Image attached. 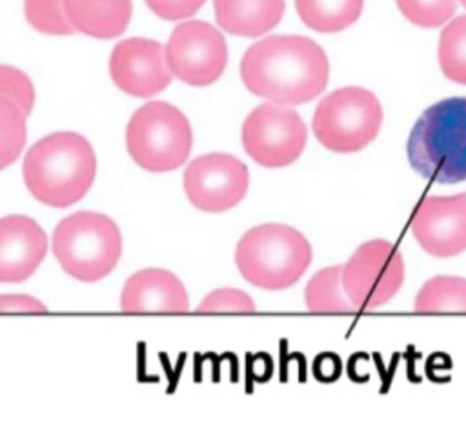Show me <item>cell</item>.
I'll return each mask as SVG.
<instances>
[{"mask_svg":"<svg viewBox=\"0 0 466 421\" xmlns=\"http://www.w3.org/2000/svg\"><path fill=\"white\" fill-rule=\"evenodd\" d=\"M240 77L253 95L297 106L326 89L329 62L324 49L308 36L273 35L248 47Z\"/></svg>","mask_w":466,"mask_h":421,"instance_id":"1","label":"cell"},{"mask_svg":"<svg viewBox=\"0 0 466 421\" xmlns=\"http://www.w3.org/2000/svg\"><path fill=\"white\" fill-rule=\"evenodd\" d=\"M22 175L38 202L66 208L89 191L96 175V157L80 133L56 131L27 149Z\"/></svg>","mask_w":466,"mask_h":421,"instance_id":"2","label":"cell"},{"mask_svg":"<svg viewBox=\"0 0 466 421\" xmlns=\"http://www.w3.org/2000/svg\"><path fill=\"white\" fill-rule=\"evenodd\" d=\"M410 166L428 180H466V97L435 102L413 124L406 144Z\"/></svg>","mask_w":466,"mask_h":421,"instance_id":"3","label":"cell"},{"mask_svg":"<svg viewBox=\"0 0 466 421\" xmlns=\"http://www.w3.org/2000/svg\"><path fill=\"white\" fill-rule=\"evenodd\" d=\"M240 275L262 290L293 286L311 262L308 239L288 224H260L248 230L235 250Z\"/></svg>","mask_w":466,"mask_h":421,"instance_id":"4","label":"cell"},{"mask_svg":"<svg viewBox=\"0 0 466 421\" xmlns=\"http://www.w3.org/2000/svg\"><path fill=\"white\" fill-rule=\"evenodd\" d=\"M53 253L67 275L95 282L116 266L122 255V235L107 215L76 211L56 224Z\"/></svg>","mask_w":466,"mask_h":421,"instance_id":"5","label":"cell"},{"mask_svg":"<svg viewBox=\"0 0 466 421\" xmlns=\"http://www.w3.org/2000/svg\"><path fill=\"white\" fill-rule=\"evenodd\" d=\"M193 133L186 115L173 104L153 100L138 108L126 128L131 159L153 173L173 171L189 157Z\"/></svg>","mask_w":466,"mask_h":421,"instance_id":"6","label":"cell"},{"mask_svg":"<svg viewBox=\"0 0 466 421\" xmlns=\"http://www.w3.org/2000/svg\"><path fill=\"white\" fill-rule=\"evenodd\" d=\"M382 124L379 98L357 86H348L326 95L313 113L317 140L335 153H355L366 148Z\"/></svg>","mask_w":466,"mask_h":421,"instance_id":"7","label":"cell"},{"mask_svg":"<svg viewBox=\"0 0 466 421\" xmlns=\"http://www.w3.org/2000/svg\"><path fill=\"white\" fill-rule=\"evenodd\" d=\"M404 282L397 246L373 239L360 244L342 266V288L355 310H375L391 301Z\"/></svg>","mask_w":466,"mask_h":421,"instance_id":"8","label":"cell"},{"mask_svg":"<svg viewBox=\"0 0 466 421\" xmlns=\"http://www.w3.org/2000/svg\"><path fill=\"white\" fill-rule=\"evenodd\" d=\"M308 129L300 115L277 102L257 106L242 124L246 153L264 168H284L304 151Z\"/></svg>","mask_w":466,"mask_h":421,"instance_id":"9","label":"cell"},{"mask_svg":"<svg viewBox=\"0 0 466 421\" xmlns=\"http://www.w3.org/2000/svg\"><path fill=\"white\" fill-rule=\"evenodd\" d=\"M164 51L173 77L197 87L218 80L228 64L226 38L217 27L202 20L178 24Z\"/></svg>","mask_w":466,"mask_h":421,"instance_id":"10","label":"cell"},{"mask_svg":"<svg viewBox=\"0 0 466 421\" xmlns=\"http://www.w3.org/2000/svg\"><path fill=\"white\" fill-rule=\"evenodd\" d=\"M249 184L246 164L228 153H208L193 159L184 171V191L189 202L208 213L237 206Z\"/></svg>","mask_w":466,"mask_h":421,"instance_id":"11","label":"cell"},{"mask_svg":"<svg viewBox=\"0 0 466 421\" xmlns=\"http://www.w3.org/2000/svg\"><path fill=\"white\" fill-rule=\"evenodd\" d=\"M109 75L118 89L140 98L164 91L173 80L164 46L157 40L137 36L120 40L113 47Z\"/></svg>","mask_w":466,"mask_h":421,"instance_id":"12","label":"cell"},{"mask_svg":"<svg viewBox=\"0 0 466 421\" xmlns=\"http://www.w3.org/2000/svg\"><path fill=\"white\" fill-rule=\"evenodd\" d=\"M410 228L419 246L433 257L462 253L466 250V193L420 200Z\"/></svg>","mask_w":466,"mask_h":421,"instance_id":"13","label":"cell"},{"mask_svg":"<svg viewBox=\"0 0 466 421\" xmlns=\"http://www.w3.org/2000/svg\"><path fill=\"white\" fill-rule=\"evenodd\" d=\"M47 253V235L27 215L0 219V282L29 279Z\"/></svg>","mask_w":466,"mask_h":421,"instance_id":"14","label":"cell"},{"mask_svg":"<svg viewBox=\"0 0 466 421\" xmlns=\"http://www.w3.org/2000/svg\"><path fill=\"white\" fill-rule=\"evenodd\" d=\"M124 312H187L189 299L182 281L160 268L133 273L120 293Z\"/></svg>","mask_w":466,"mask_h":421,"instance_id":"15","label":"cell"},{"mask_svg":"<svg viewBox=\"0 0 466 421\" xmlns=\"http://www.w3.org/2000/svg\"><path fill=\"white\" fill-rule=\"evenodd\" d=\"M217 24L229 35L260 36L282 18L284 0H213Z\"/></svg>","mask_w":466,"mask_h":421,"instance_id":"16","label":"cell"},{"mask_svg":"<svg viewBox=\"0 0 466 421\" xmlns=\"http://www.w3.org/2000/svg\"><path fill=\"white\" fill-rule=\"evenodd\" d=\"M66 15L75 27L93 38L120 36L131 18V0H64Z\"/></svg>","mask_w":466,"mask_h":421,"instance_id":"17","label":"cell"},{"mask_svg":"<svg viewBox=\"0 0 466 421\" xmlns=\"http://www.w3.org/2000/svg\"><path fill=\"white\" fill-rule=\"evenodd\" d=\"M295 7L309 29L337 33L357 22L364 0H295Z\"/></svg>","mask_w":466,"mask_h":421,"instance_id":"18","label":"cell"},{"mask_svg":"<svg viewBox=\"0 0 466 421\" xmlns=\"http://www.w3.org/2000/svg\"><path fill=\"white\" fill-rule=\"evenodd\" d=\"M309 312H353L355 306L342 288V266H329L317 272L304 292Z\"/></svg>","mask_w":466,"mask_h":421,"instance_id":"19","label":"cell"},{"mask_svg":"<svg viewBox=\"0 0 466 421\" xmlns=\"http://www.w3.org/2000/svg\"><path fill=\"white\" fill-rule=\"evenodd\" d=\"M417 312H466V279L439 275L424 282L415 297Z\"/></svg>","mask_w":466,"mask_h":421,"instance_id":"20","label":"cell"},{"mask_svg":"<svg viewBox=\"0 0 466 421\" xmlns=\"http://www.w3.org/2000/svg\"><path fill=\"white\" fill-rule=\"evenodd\" d=\"M437 58L446 78L466 84V15L446 24L439 38Z\"/></svg>","mask_w":466,"mask_h":421,"instance_id":"21","label":"cell"},{"mask_svg":"<svg viewBox=\"0 0 466 421\" xmlns=\"http://www.w3.org/2000/svg\"><path fill=\"white\" fill-rule=\"evenodd\" d=\"M25 113L9 98L0 97V169L11 166L25 146Z\"/></svg>","mask_w":466,"mask_h":421,"instance_id":"22","label":"cell"},{"mask_svg":"<svg viewBox=\"0 0 466 421\" xmlns=\"http://www.w3.org/2000/svg\"><path fill=\"white\" fill-rule=\"evenodd\" d=\"M24 15L29 26L46 35H73L64 0H24Z\"/></svg>","mask_w":466,"mask_h":421,"instance_id":"23","label":"cell"},{"mask_svg":"<svg viewBox=\"0 0 466 421\" xmlns=\"http://www.w3.org/2000/svg\"><path fill=\"white\" fill-rule=\"evenodd\" d=\"M400 13L415 26L437 27L446 24L455 9L457 0H395Z\"/></svg>","mask_w":466,"mask_h":421,"instance_id":"24","label":"cell"},{"mask_svg":"<svg viewBox=\"0 0 466 421\" xmlns=\"http://www.w3.org/2000/svg\"><path fill=\"white\" fill-rule=\"evenodd\" d=\"M0 97L9 98L29 115L35 106V87L31 78L13 66L0 64Z\"/></svg>","mask_w":466,"mask_h":421,"instance_id":"25","label":"cell"},{"mask_svg":"<svg viewBox=\"0 0 466 421\" xmlns=\"http://www.w3.org/2000/svg\"><path fill=\"white\" fill-rule=\"evenodd\" d=\"M197 310L198 312H255V303L242 290L218 288L208 293Z\"/></svg>","mask_w":466,"mask_h":421,"instance_id":"26","label":"cell"},{"mask_svg":"<svg viewBox=\"0 0 466 421\" xmlns=\"http://www.w3.org/2000/svg\"><path fill=\"white\" fill-rule=\"evenodd\" d=\"M147 7L164 20H182L193 16L206 0H144Z\"/></svg>","mask_w":466,"mask_h":421,"instance_id":"27","label":"cell"},{"mask_svg":"<svg viewBox=\"0 0 466 421\" xmlns=\"http://www.w3.org/2000/svg\"><path fill=\"white\" fill-rule=\"evenodd\" d=\"M42 301L25 293H4L0 295V312H46Z\"/></svg>","mask_w":466,"mask_h":421,"instance_id":"28","label":"cell"},{"mask_svg":"<svg viewBox=\"0 0 466 421\" xmlns=\"http://www.w3.org/2000/svg\"><path fill=\"white\" fill-rule=\"evenodd\" d=\"M459 2H461V4L466 7V0H459Z\"/></svg>","mask_w":466,"mask_h":421,"instance_id":"29","label":"cell"}]
</instances>
